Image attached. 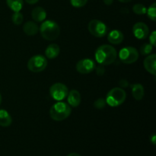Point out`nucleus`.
Instances as JSON below:
<instances>
[{
  "mask_svg": "<svg viewBox=\"0 0 156 156\" xmlns=\"http://www.w3.org/2000/svg\"><path fill=\"white\" fill-rule=\"evenodd\" d=\"M117 50L112 46L104 44L98 47L95 51V59L100 65L108 66L112 64L117 59Z\"/></svg>",
  "mask_w": 156,
  "mask_h": 156,
  "instance_id": "nucleus-1",
  "label": "nucleus"
},
{
  "mask_svg": "<svg viewBox=\"0 0 156 156\" xmlns=\"http://www.w3.org/2000/svg\"><path fill=\"white\" fill-rule=\"evenodd\" d=\"M41 36L47 41H52L56 40L60 34V28L56 22L52 20L43 21L40 27Z\"/></svg>",
  "mask_w": 156,
  "mask_h": 156,
  "instance_id": "nucleus-2",
  "label": "nucleus"
},
{
  "mask_svg": "<svg viewBox=\"0 0 156 156\" xmlns=\"http://www.w3.org/2000/svg\"><path fill=\"white\" fill-rule=\"evenodd\" d=\"M71 113V107L68 104L62 101L56 102L50 110V117L55 121H62L69 117Z\"/></svg>",
  "mask_w": 156,
  "mask_h": 156,
  "instance_id": "nucleus-3",
  "label": "nucleus"
},
{
  "mask_svg": "<svg viewBox=\"0 0 156 156\" xmlns=\"http://www.w3.org/2000/svg\"><path fill=\"white\" fill-rule=\"evenodd\" d=\"M126 98V93L122 88H114L110 90L106 97V103L111 107L121 105Z\"/></svg>",
  "mask_w": 156,
  "mask_h": 156,
  "instance_id": "nucleus-4",
  "label": "nucleus"
},
{
  "mask_svg": "<svg viewBox=\"0 0 156 156\" xmlns=\"http://www.w3.org/2000/svg\"><path fill=\"white\" fill-rule=\"evenodd\" d=\"M47 66V59L42 55H36L30 58L27 62V68L32 73H41Z\"/></svg>",
  "mask_w": 156,
  "mask_h": 156,
  "instance_id": "nucleus-5",
  "label": "nucleus"
},
{
  "mask_svg": "<svg viewBox=\"0 0 156 156\" xmlns=\"http://www.w3.org/2000/svg\"><path fill=\"white\" fill-rule=\"evenodd\" d=\"M88 31L95 37H103L108 34V28L106 24L99 20H91L88 25Z\"/></svg>",
  "mask_w": 156,
  "mask_h": 156,
  "instance_id": "nucleus-6",
  "label": "nucleus"
},
{
  "mask_svg": "<svg viewBox=\"0 0 156 156\" xmlns=\"http://www.w3.org/2000/svg\"><path fill=\"white\" fill-rule=\"evenodd\" d=\"M120 61L125 64H132L137 61L139 58L138 51L133 47H126L122 48L119 53Z\"/></svg>",
  "mask_w": 156,
  "mask_h": 156,
  "instance_id": "nucleus-7",
  "label": "nucleus"
},
{
  "mask_svg": "<svg viewBox=\"0 0 156 156\" xmlns=\"http://www.w3.org/2000/svg\"><path fill=\"white\" fill-rule=\"evenodd\" d=\"M68 93L69 91L66 85L62 83H59V82L53 84L50 88V96L52 98L57 101H60L65 99L67 97Z\"/></svg>",
  "mask_w": 156,
  "mask_h": 156,
  "instance_id": "nucleus-8",
  "label": "nucleus"
},
{
  "mask_svg": "<svg viewBox=\"0 0 156 156\" xmlns=\"http://www.w3.org/2000/svg\"><path fill=\"white\" fill-rule=\"evenodd\" d=\"M96 64L91 59L85 58L79 60L76 64V70L81 74H88L95 69Z\"/></svg>",
  "mask_w": 156,
  "mask_h": 156,
  "instance_id": "nucleus-9",
  "label": "nucleus"
},
{
  "mask_svg": "<svg viewBox=\"0 0 156 156\" xmlns=\"http://www.w3.org/2000/svg\"><path fill=\"white\" fill-rule=\"evenodd\" d=\"M133 34L137 39H146L149 34V29L145 23L137 22L133 27Z\"/></svg>",
  "mask_w": 156,
  "mask_h": 156,
  "instance_id": "nucleus-10",
  "label": "nucleus"
},
{
  "mask_svg": "<svg viewBox=\"0 0 156 156\" xmlns=\"http://www.w3.org/2000/svg\"><path fill=\"white\" fill-rule=\"evenodd\" d=\"M156 55L155 54H151L148 56L146 59H144L143 62V65H144L145 69L148 73L150 74L155 76L156 75Z\"/></svg>",
  "mask_w": 156,
  "mask_h": 156,
  "instance_id": "nucleus-11",
  "label": "nucleus"
},
{
  "mask_svg": "<svg viewBox=\"0 0 156 156\" xmlns=\"http://www.w3.org/2000/svg\"><path fill=\"white\" fill-rule=\"evenodd\" d=\"M67 101L69 105L73 108H76L81 103L80 93L77 90H71L67 94Z\"/></svg>",
  "mask_w": 156,
  "mask_h": 156,
  "instance_id": "nucleus-12",
  "label": "nucleus"
},
{
  "mask_svg": "<svg viewBox=\"0 0 156 156\" xmlns=\"http://www.w3.org/2000/svg\"><path fill=\"white\" fill-rule=\"evenodd\" d=\"M123 38H124V36L123 33L118 30H111L108 34V41L114 45H118L121 44L123 41Z\"/></svg>",
  "mask_w": 156,
  "mask_h": 156,
  "instance_id": "nucleus-13",
  "label": "nucleus"
},
{
  "mask_svg": "<svg viewBox=\"0 0 156 156\" xmlns=\"http://www.w3.org/2000/svg\"><path fill=\"white\" fill-rule=\"evenodd\" d=\"M31 17L36 22H43L47 17V12L42 7H36L31 12Z\"/></svg>",
  "mask_w": 156,
  "mask_h": 156,
  "instance_id": "nucleus-14",
  "label": "nucleus"
},
{
  "mask_svg": "<svg viewBox=\"0 0 156 156\" xmlns=\"http://www.w3.org/2000/svg\"><path fill=\"white\" fill-rule=\"evenodd\" d=\"M60 53L59 46L56 44H51L46 48L45 55L47 59H53L57 57Z\"/></svg>",
  "mask_w": 156,
  "mask_h": 156,
  "instance_id": "nucleus-15",
  "label": "nucleus"
},
{
  "mask_svg": "<svg viewBox=\"0 0 156 156\" xmlns=\"http://www.w3.org/2000/svg\"><path fill=\"white\" fill-rule=\"evenodd\" d=\"M132 89V94L134 98L137 101H140L143 98L145 94L144 88L141 84L136 83L131 85Z\"/></svg>",
  "mask_w": 156,
  "mask_h": 156,
  "instance_id": "nucleus-16",
  "label": "nucleus"
},
{
  "mask_svg": "<svg viewBox=\"0 0 156 156\" xmlns=\"http://www.w3.org/2000/svg\"><path fill=\"white\" fill-rule=\"evenodd\" d=\"M23 30L28 36H34L37 34L39 27L34 21H27L23 26Z\"/></svg>",
  "mask_w": 156,
  "mask_h": 156,
  "instance_id": "nucleus-17",
  "label": "nucleus"
},
{
  "mask_svg": "<svg viewBox=\"0 0 156 156\" xmlns=\"http://www.w3.org/2000/svg\"><path fill=\"white\" fill-rule=\"evenodd\" d=\"M12 123V118L9 113L4 109H0V126L8 127Z\"/></svg>",
  "mask_w": 156,
  "mask_h": 156,
  "instance_id": "nucleus-18",
  "label": "nucleus"
},
{
  "mask_svg": "<svg viewBox=\"0 0 156 156\" xmlns=\"http://www.w3.org/2000/svg\"><path fill=\"white\" fill-rule=\"evenodd\" d=\"M6 3L14 12H18L23 8V0H6Z\"/></svg>",
  "mask_w": 156,
  "mask_h": 156,
  "instance_id": "nucleus-19",
  "label": "nucleus"
},
{
  "mask_svg": "<svg viewBox=\"0 0 156 156\" xmlns=\"http://www.w3.org/2000/svg\"><path fill=\"white\" fill-rule=\"evenodd\" d=\"M146 13H147L149 19L153 21H156V3L154 2L153 4L149 6V9L146 10Z\"/></svg>",
  "mask_w": 156,
  "mask_h": 156,
  "instance_id": "nucleus-20",
  "label": "nucleus"
},
{
  "mask_svg": "<svg viewBox=\"0 0 156 156\" xmlns=\"http://www.w3.org/2000/svg\"><path fill=\"white\" fill-rule=\"evenodd\" d=\"M146 8L144 5L143 4H136L134 5L133 7V11L135 14L136 15H144V14L146 13Z\"/></svg>",
  "mask_w": 156,
  "mask_h": 156,
  "instance_id": "nucleus-21",
  "label": "nucleus"
},
{
  "mask_svg": "<svg viewBox=\"0 0 156 156\" xmlns=\"http://www.w3.org/2000/svg\"><path fill=\"white\" fill-rule=\"evenodd\" d=\"M153 46L151 45L150 44H144L140 47V53L143 56H147L149 55L152 51Z\"/></svg>",
  "mask_w": 156,
  "mask_h": 156,
  "instance_id": "nucleus-22",
  "label": "nucleus"
},
{
  "mask_svg": "<svg viewBox=\"0 0 156 156\" xmlns=\"http://www.w3.org/2000/svg\"><path fill=\"white\" fill-rule=\"evenodd\" d=\"M12 19L14 24H16V25H20V24H22L23 21H24V16L20 12H15L12 15Z\"/></svg>",
  "mask_w": 156,
  "mask_h": 156,
  "instance_id": "nucleus-23",
  "label": "nucleus"
},
{
  "mask_svg": "<svg viewBox=\"0 0 156 156\" xmlns=\"http://www.w3.org/2000/svg\"><path fill=\"white\" fill-rule=\"evenodd\" d=\"M88 0H70V3L73 7L82 8L86 5Z\"/></svg>",
  "mask_w": 156,
  "mask_h": 156,
  "instance_id": "nucleus-24",
  "label": "nucleus"
},
{
  "mask_svg": "<svg viewBox=\"0 0 156 156\" xmlns=\"http://www.w3.org/2000/svg\"><path fill=\"white\" fill-rule=\"evenodd\" d=\"M106 101L103 98H98V100H96L94 103V108H97V109H103L106 106Z\"/></svg>",
  "mask_w": 156,
  "mask_h": 156,
  "instance_id": "nucleus-25",
  "label": "nucleus"
},
{
  "mask_svg": "<svg viewBox=\"0 0 156 156\" xmlns=\"http://www.w3.org/2000/svg\"><path fill=\"white\" fill-rule=\"evenodd\" d=\"M149 42H150L151 45H152L153 47L156 46V32L155 30L152 31L149 36Z\"/></svg>",
  "mask_w": 156,
  "mask_h": 156,
  "instance_id": "nucleus-26",
  "label": "nucleus"
},
{
  "mask_svg": "<svg viewBox=\"0 0 156 156\" xmlns=\"http://www.w3.org/2000/svg\"><path fill=\"white\" fill-rule=\"evenodd\" d=\"M96 71H97V74L98 75V76H103L104 75V73H105V67H104V66H102V65H100V64H99V66H96Z\"/></svg>",
  "mask_w": 156,
  "mask_h": 156,
  "instance_id": "nucleus-27",
  "label": "nucleus"
},
{
  "mask_svg": "<svg viewBox=\"0 0 156 156\" xmlns=\"http://www.w3.org/2000/svg\"><path fill=\"white\" fill-rule=\"evenodd\" d=\"M119 85L121 88H126V87L129 86V82H127V80L123 79L119 82Z\"/></svg>",
  "mask_w": 156,
  "mask_h": 156,
  "instance_id": "nucleus-28",
  "label": "nucleus"
},
{
  "mask_svg": "<svg viewBox=\"0 0 156 156\" xmlns=\"http://www.w3.org/2000/svg\"><path fill=\"white\" fill-rule=\"evenodd\" d=\"M150 140H151V142H152V144H153V145L156 144V136L155 135V134H153V135L151 136Z\"/></svg>",
  "mask_w": 156,
  "mask_h": 156,
  "instance_id": "nucleus-29",
  "label": "nucleus"
},
{
  "mask_svg": "<svg viewBox=\"0 0 156 156\" xmlns=\"http://www.w3.org/2000/svg\"><path fill=\"white\" fill-rule=\"evenodd\" d=\"M38 1H39V0H25L26 2L28 3V4H30V5L35 4V3L37 2Z\"/></svg>",
  "mask_w": 156,
  "mask_h": 156,
  "instance_id": "nucleus-30",
  "label": "nucleus"
},
{
  "mask_svg": "<svg viewBox=\"0 0 156 156\" xmlns=\"http://www.w3.org/2000/svg\"><path fill=\"white\" fill-rule=\"evenodd\" d=\"M103 1L105 5H112L114 0H103Z\"/></svg>",
  "mask_w": 156,
  "mask_h": 156,
  "instance_id": "nucleus-31",
  "label": "nucleus"
},
{
  "mask_svg": "<svg viewBox=\"0 0 156 156\" xmlns=\"http://www.w3.org/2000/svg\"><path fill=\"white\" fill-rule=\"evenodd\" d=\"M67 156H82V155H79V154H78V153H76V152H73V153L69 154Z\"/></svg>",
  "mask_w": 156,
  "mask_h": 156,
  "instance_id": "nucleus-32",
  "label": "nucleus"
},
{
  "mask_svg": "<svg viewBox=\"0 0 156 156\" xmlns=\"http://www.w3.org/2000/svg\"><path fill=\"white\" fill-rule=\"evenodd\" d=\"M120 2H129L132 1V0H118Z\"/></svg>",
  "mask_w": 156,
  "mask_h": 156,
  "instance_id": "nucleus-33",
  "label": "nucleus"
},
{
  "mask_svg": "<svg viewBox=\"0 0 156 156\" xmlns=\"http://www.w3.org/2000/svg\"><path fill=\"white\" fill-rule=\"evenodd\" d=\"M1 103H2V95L1 94H0V105H1Z\"/></svg>",
  "mask_w": 156,
  "mask_h": 156,
  "instance_id": "nucleus-34",
  "label": "nucleus"
}]
</instances>
